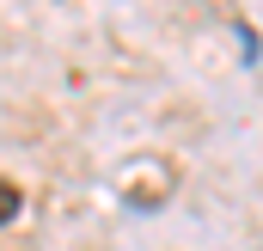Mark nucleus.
I'll list each match as a JSON object with an SVG mask.
<instances>
[{
    "label": "nucleus",
    "mask_w": 263,
    "mask_h": 251,
    "mask_svg": "<svg viewBox=\"0 0 263 251\" xmlns=\"http://www.w3.org/2000/svg\"><path fill=\"white\" fill-rule=\"evenodd\" d=\"M12 214H18V190H12V184H6V178H0V227H6Z\"/></svg>",
    "instance_id": "nucleus-1"
}]
</instances>
